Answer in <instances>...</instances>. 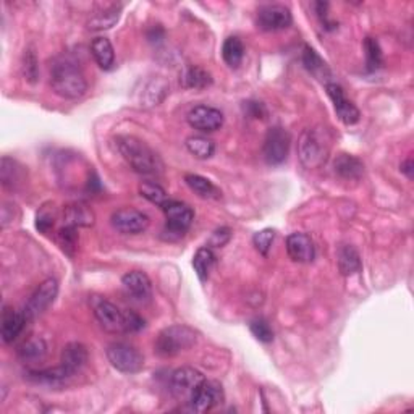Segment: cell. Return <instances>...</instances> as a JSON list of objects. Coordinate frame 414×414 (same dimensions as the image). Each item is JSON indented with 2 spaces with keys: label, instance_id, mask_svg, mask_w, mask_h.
I'll use <instances>...</instances> for the list:
<instances>
[{
  "label": "cell",
  "instance_id": "f35d334b",
  "mask_svg": "<svg viewBox=\"0 0 414 414\" xmlns=\"http://www.w3.org/2000/svg\"><path fill=\"white\" fill-rule=\"evenodd\" d=\"M55 224V215H54V209H49V207H42L41 211L38 212V217H36V229L39 231H42V234H47V231L52 229Z\"/></svg>",
  "mask_w": 414,
  "mask_h": 414
},
{
  "label": "cell",
  "instance_id": "9c48e42d",
  "mask_svg": "<svg viewBox=\"0 0 414 414\" xmlns=\"http://www.w3.org/2000/svg\"><path fill=\"white\" fill-rule=\"evenodd\" d=\"M292 136L282 127L270 128L268 134H265L264 146H263V154L265 162L269 166H280L287 161L288 151H290Z\"/></svg>",
  "mask_w": 414,
  "mask_h": 414
},
{
  "label": "cell",
  "instance_id": "3957f363",
  "mask_svg": "<svg viewBox=\"0 0 414 414\" xmlns=\"http://www.w3.org/2000/svg\"><path fill=\"white\" fill-rule=\"evenodd\" d=\"M330 156V136L326 128H306L298 141V157L306 168H321Z\"/></svg>",
  "mask_w": 414,
  "mask_h": 414
},
{
  "label": "cell",
  "instance_id": "60d3db41",
  "mask_svg": "<svg viewBox=\"0 0 414 414\" xmlns=\"http://www.w3.org/2000/svg\"><path fill=\"white\" fill-rule=\"evenodd\" d=\"M125 316H127V333L143 330L146 322L138 313H134V311H125Z\"/></svg>",
  "mask_w": 414,
  "mask_h": 414
},
{
  "label": "cell",
  "instance_id": "e575fe53",
  "mask_svg": "<svg viewBox=\"0 0 414 414\" xmlns=\"http://www.w3.org/2000/svg\"><path fill=\"white\" fill-rule=\"evenodd\" d=\"M0 175H2V183L5 188L13 190L16 185L20 183L21 175H20V167L13 159L10 157H2V166H0Z\"/></svg>",
  "mask_w": 414,
  "mask_h": 414
},
{
  "label": "cell",
  "instance_id": "7a4b0ae2",
  "mask_svg": "<svg viewBox=\"0 0 414 414\" xmlns=\"http://www.w3.org/2000/svg\"><path fill=\"white\" fill-rule=\"evenodd\" d=\"M50 86L54 93L68 100L83 98L88 91V83L83 71L75 62L60 57L50 67Z\"/></svg>",
  "mask_w": 414,
  "mask_h": 414
},
{
  "label": "cell",
  "instance_id": "b9f144b4",
  "mask_svg": "<svg viewBox=\"0 0 414 414\" xmlns=\"http://www.w3.org/2000/svg\"><path fill=\"white\" fill-rule=\"evenodd\" d=\"M314 7H316V13H317V16H319V20L322 23V28H326V30H333V28L337 26V23L328 18V4L327 2H317V4H314Z\"/></svg>",
  "mask_w": 414,
  "mask_h": 414
},
{
  "label": "cell",
  "instance_id": "6da1fadb",
  "mask_svg": "<svg viewBox=\"0 0 414 414\" xmlns=\"http://www.w3.org/2000/svg\"><path fill=\"white\" fill-rule=\"evenodd\" d=\"M113 146L136 173L161 175L163 172V163L157 152L136 136L118 134L113 138Z\"/></svg>",
  "mask_w": 414,
  "mask_h": 414
},
{
  "label": "cell",
  "instance_id": "ac0fdd59",
  "mask_svg": "<svg viewBox=\"0 0 414 414\" xmlns=\"http://www.w3.org/2000/svg\"><path fill=\"white\" fill-rule=\"evenodd\" d=\"M26 377L34 384L45 385V387H50V389H60L70 382L75 376H73V374L68 371L67 367L60 364L57 367H50V369L30 371Z\"/></svg>",
  "mask_w": 414,
  "mask_h": 414
},
{
  "label": "cell",
  "instance_id": "d6986e66",
  "mask_svg": "<svg viewBox=\"0 0 414 414\" xmlns=\"http://www.w3.org/2000/svg\"><path fill=\"white\" fill-rule=\"evenodd\" d=\"M28 322L26 316L23 314V311H15L10 306H5L2 313V340L4 343H13L16 338L20 337V333L25 328V324Z\"/></svg>",
  "mask_w": 414,
  "mask_h": 414
},
{
  "label": "cell",
  "instance_id": "4fadbf2b",
  "mask_svg": "<svg viewBox=\"0 0 414 414\" xmlns=\"http://www.w3.org/2000/svg\"><path fill=\"white\" fill-rule=\"evenodd\" d=\"M190 127L201 133H214L224 127V113L215 107L196 105L186 115Z\"/></svg>",
  "mask_w": 414,
  "mask_h": 414
},
{
  "label": "cell",
  "instance_id": "f546056e",
  "mask_svg": "<svg viewBox=\"0 0 414 414\" xmlns=\"http://www.w3.org/2000/svg\"><path fill=\"white\" fill-rule=\"evenodd\" d=\"M186 149L191 156H195L196 159H211L215 152V144L212 139L206 138V136H190L186 139Z\"/></svg>",
  "mask_w": 414,
  "mask_h": 414
},
{
  "label": "cell",
  "instance_id": "52a82bcc",
  "mask_svg": "<svg viewBox=\"0 0 414 414\" xmlns=\"http://www.w3.org/2000/svg\"><path fill=\"white\" fill-rule=\"evenodd\" d=\"M206 381L200 372L195 367H178L177 371L172 372V377H170V390H172V395L180 401H185L188 403L191 396L195 395L197 389L201 387V384Z\"/></svg>",
  "mask_w": 414,
  "mask_h": 414
},
{
  "label": "cell",
  "instance_id": "1f68e13d",
  "mask_svg": "<svg viewBox=\"0 0 414 414\" xmlns=\"http://www.w3.org/2000/svg\"><path fill=\"white\" fill-rule=\"evenodd\" d=\"M303 64L306 67V70H308L309 73H313V75L317 76V78L326 76L327 73H328L327 64H326L324 60L321 59L319 54H317L316 50L313 47H311V45H304Z\"/></svg>",
  "mask_w": 414,
  "mask_h": 414
},
{
  "label": "cell",
  "instance_id": "9a60e30c",
  "mask_svg": "<svg viewBox=\"0 0 414 414\" xmlns=\"http://www.w3.org/2000/svg\"><path fill=\"white\" fill-rule=\"evenodd\" d=\"M326 89H327L328 98H330L333 102V109H335L340 120H342L345 125H348V127L350 125L358 123L361 113L358 110V107H356L353 102L345 96L343 88L337 83H327Z\"/></svg>",
  "mask_w": 414,
  "mask_h": 414
},
{
  "label": "cell",
  "instance_id": "5b68a950",
  "mask_svg": "<svg viewBox=\"0 0 414 414\" xmlns=\"http://www.w3.org/2000/svg\"><path fill=\"white\" fill-rule=\"evenodd\" d=\"M161 209L166 214L167 220L166 230H163L167 240H178L190 230L192 220H195V212H192L188 204L167 200Z\"/></svg>",
  "mask_w": 414,
  "mask_h": 414
},
{
  "label": "cell",
  "instance_id": "8992f818",
  "mask_svg": "<svg viewBox=\"0 0 414 414\" xmlns=\"http://www.w3.org/2000/svg\"><path fill=\"white\" fill-rule=\"evenodd\" d=\"M107 360L117 371L123 374H136L144 367V356L133 345L125 342L110 343L105 350Z\"/></svg>",
  "mask_w": 414,
  "mask_h": 414
},
{
  "label": "cell",
  "instance_id": "4316f807",
  "mask_svg": "<svg viewBox=\"0 0 414 414\" xmlns=\"http://www.w3.org/2000/svg\"><path fill=\"white\" fill-rule=\"evenodd\" d=\"M222 57L230 68L240 67L243 59H245V44L241 42V39L236 36L226 38L222 45Z\"/></svg>",
  "mask_w": 414,
  "mask_h": 414
},
{
  "label": "cell",
  "instance_id": "7bdbcfd3",
  "mask_svg": "<svg viewBox=\"0 0 414 414\" xmlns=\"http://www.w3.org/2000/svg\"><path fill=\"white\" fill-rule=\"evenodd\" d=\"M230 236H231L230 229H226V226H222V229H219V230L214 231L211 243L215 248H222V246L226 245V243H229Z\"/></svg>",
  "mask_w": 414,
  "mask_h": 414
},
{
  "label": "cell",
  "instance_id": "8fae6325",
  "mask_svg": "<svg viewBox=\"0 0 414 414\" xmlns=\"http://www.w3.org/2000/svg\"><path fill=\"white\" fill-rule=\"evenodd\" d=\"M112 226L122 235H139L147 230L151 220L147 214L134 207H122L112 214Z\"/></svg>",
  "mask_w": 414,
  "mask_h": 414
},
{
  "label": "cell",
  "instance_id": "603a6c76",
  "mask_svg": "<svg viewBox=\"0 0 414 414\" xmlns=\"http://www.w3.org/2000/svg\"><path fill=\"white\" fill-rule=\"evenodd\" d=\"M120 10L122 7L118 5H109V7H104L98 11H94L88 20V28L91 31H104L109 30L120 18Z\"/></svg>",
  "mask_w": 414,
  "mask_h": 414
},
{
  "label": "cell",
  "instance_id": "7402d4cb",
  "mask_svg": "<svg viewBox=\"0 0 414 414\" xmlns=\"http://www.w3.org/2000/svg\"><path fill=\"white\" fill-rule=\"evenodd\" d=\"M333 172L340 178L345 180H360L364 173V163L358 157L351 154H340L333 162Z\"/></svg>",
  "mask_w": 414,
  "mask_h": 414
},
{
  "label": "cell",
  "instance_id": "4dcf8cb0",
  "mask_svg": "<svg viewBox=\"0 0 414 414\" xmlns=\"http://www.w3.org/2000/svg\"><path fill=\"white\" fill-rule=\"evenodd\" d=\"M212 84L211 73L201 67H190L183 75V86L190 89H204Z\"/></svg>",
  "mask_w": 414,
  "mask_h": 414
},
{
  "label": "cell",
  "instance_id": "83f0119b",
  "mask_svg": "<svg viewBox=\"0 0 414 414\" xmlns=\"http://www.w3.org/2000/svg\"><path fill=\"white\" fill-rule=\"evenodd\" d=\"M362 268L361 258L353 246L345 245L338 251V269L342 275H353Z\"/></svg>",
  "mask_w": 414,
  "mask_h": 414
},
{
  "label": "cell",
  "instance_id": "e0dca14e",
  "mask_svg": "<svg viewBox=\"0 0 414 414\" xmlns=\"http://www.w3.org/2000/svg\"><path fill=\"white\" fill-rule=\"evenodd\" d=\"M122 285L136 301H147L152 297V283L144 272L132 270L122 277Z\"/></svg>",
  "mask_w": 414,
  "mask_h": 414
},
{
  "label": "cell",
  "instance_id": "cb8c5ba5",
  "mask_svg": "<svg viewBox=\"0 0 414 414\" xmlns=\"http://www.w3.org/2000/svg\"><path fill=\"white\" fill-rule=\"evenodd\" d=\"M91 52H93L96 64L102 70L107 71L115 65V50H113V45L107 38H96L91 44Z\"/></svg>",
  "mask_w": 414,
  "mask_h": 414
},
{
  "label": "cell",
  "instance_id": "30bf717a",
  "mask_svg": "<svg viewBox=\"0 0 414 414\" xmlns=\"http://www.w3.org/2000/svg\"><path fill=\"white\" fill-rule=\"evenodd\" d=\"M57 294H59V282L55 279H45L39 283V287L34 290L26 306L23 308V314L26 316L28 322L41 316L55 301Z\"/></svg>",
  "mask_w": 414,
  "mask_h": 414
},
{
  "label": "cell",
  "instance_id": "8d00e7d4",
  "mask_svg": "<svg viewBox=\"0 0 414 414\" xmlns=\"http://www.w3.org/2000/svg\"><path fill=\"white\" fill-rule=\"evenodd\" d=\"M249 330H251L253 335L263 343H270L272 340H274V330H272L269 322L263 319V317H258V319L251 321V324H249Z\"/></svg>",
  "mask_w": 414,
  "mask_h": 414
},
{
  "label": "cell",
  "instance_id": "74e56055",
  "mask_svg": "<svg viewBox=\"0 0 414 414\" xmlns=\"http://www.w3.org/2000/svg\"><path fill=\"white\" fill-rule=\"evenodd\" d=\"M274 240H275V230L264 229V230L258 231V234H254L253 245L260 254H263V256H268Z\"/></svg>",
  "mask_w": 414,
  "mask_h": 414
},
{
  "label": "cell",
  "instance_id": "836d02e7",
  "mask_svg": "<svg viewBox=\"0 0 414 414\" xmlns=\"http://www.w3.org/2000/svg\"><path fill=\"white\" fill-rule=\"evenodd\" d=\"M139 195L159 207H162L168 200L167 191L163 190L161 185L156 183V181H143V183L139 185Z\"/></svg>",
  "mask_w": 414,
  "mask_h": 414
},
{
  "label": "cell",
  "instance_id": "7c38bea8",
  "mask_svg": "<svg viewBox=\"0 0 414 414\" xmlns=\"http://www.w3.org/2000/svg\"><path fill=\"white\" fill-rule=\"evenodd\" d=\"M224 401V390L222 385L214 381H204L201 387L196 390L195 395L188 401V410L192 413H207L214 406Z\"/></svg>",
  "mask_w": 414,
  "mask_h": 414
},
{
  "label": "cell",
  "instance_id": "ba28073f",
  "mask_svg": "<svg viewBox=\"0 0 414 414\" xmlns=\"http://www.w3.org/2000/svg\"><path fill=\"white\" fill-rule=\"evenodd\" d=\"M93 311L102 328L110 333H127V316L118 306L110 303L109 299L94 298Z\"/></svg>",
  "mask_w": 414,
  "mask_h": 414
},
{
  "label": "cell",
  "instance_id": "d4e9b609",
  "mask_svg": "<svg viewBox=\"0 0 414 414\" xmlns=\"http://www.w3.org/2000/svg\"><path fill=\"white\" fill-rule=\"evenodd\" d=\"M185 181L190 186V190L195 191L202 200H220L222 197V192H220L217 186L211 180L201 177V175L188 173L185 175Z\"/></svg>",
  "mask_w": 414,
  "mask_h": 414
},
{
  "label": "cell",
  "instance_id": "277c9868",
  "mask_svg": "<svg viewBox=\"0 0 414 414\" xmlns=\"http://www.w3.org/2000/svg\"><path fill=\"white\" fill-rule=\"evenodd\" d=\"M197 342V333L188 326H170L159 333L156 338V353L162 358H173L183 351H188Z\"/></svg>",
  "mask_w": 414,
  "mask_h": 414
},
{
  "label": "cell",
  "instance_id": "2e32d148",
  "mask_svg": "<svg viewBox=\"0 0 414 414\" xmlns=\"http://www.w3.org/2000/svg\"><path fill=\"white\" fill-rule=\"evenodd\" d=\"M287 253L298 264H309L316 258V246L309 235L292 234L287 238Z\"/></svg>",
  "mask_w": 414,
  "mask_h": 414
},
{
  "label": "cell",
  "instance_id": "ee69618b",
  "mask_svg": "<svg viewBox=\"0 0 414 414\" xmlns=\"http://www.w3.org/2000/svg\"><path fill=\"white\" fill-rule=\"evenodd\" d=\"M400 170L403 172L408 178H413V173H414V163H413V157H408L406 161L401 162Z\"/></svg>",
  "mask_w": 414,
  "mask_h": 414
},
{
  "label": "cell",
  "instance_id": "484cf974",
  "mask_svg": "<svg viewBox=\"0 0 414 414\" xmlns=\"http://www.w3.org/2000/svg\"><path fill=\"white\" fill-rule=\"evenodd\" d=\"M45 355H47V345L39 337L30 338L18 350L20 360L23 362H28V364H38V362L44 361Z\"/></svg>",
  "mask_w": 414,
  "mask_h": 414
},
{
  "label": "cell",
  "instance_id": "ab89813d",
  "mask_svg": "<svg viewBox=\"0 0 414 414\" xmlns=\"http://www.w3.org/2000/svg\"><path fill=\"white\" fill-rule=\"evenodd\" d=\"M23 71H25V76L30 83H36L38 79V60L36 55L31 50H28L25 55V62H23Z\"/></svg>",
  "mask_w": 414,
  "mask_h": 414
},
{
  "label": "cell",
  "instance_id": "f1b7e54d",
  "mask_svg": "<svg viewBox=\"0 0 414 414\" xmlns=\"http://www.w3.org/2000/svg\"><path fill=\"white\" fill-rule=\"evenodd\" d=\"M215 264V254L211 248L204 246L200 248L192 258V268H195V272L200 277L201 282H206L211 275V270Z\"/></svg>",
  "mask_w": 414,
  "mask_h": 414
},
{
  "label": "cell",
  "instance_id": "d590c367",
  "mask_svg": "<svg viewBox=\"0 0 414 414\" xmlns=\"http://www.w3.org/2000/svg\"><path fill=\"white\" fill-rule=\"evenodd\" d=\"M57 243H59L62 251L68 254V256L70 258L75 256V251L78 246V234H76L75 226L64 225V229H60L59 234H57Z\"/></svg>",
  "mask_w": 414,
  "mask_h": 414
},
{
  "label": "cell",
  "instance_id": "ffe728a7",
  "mask_svg": "<svg viewBox=\"0 0 414 414\" xmlns=\"http://www.w3.org/2000/svg\"><path fill=\"white\" fill-rule=\"evenodd\" d=\"M96 222V214L88 204L71 202L64 207V225L67 226H93Z\"/></svg>",
  "mask_w": 414,
  "mask_h": 414
},
{
  "label": "cell",
  "instance_id": "d6a6232c",
  "mask_svg": "<svg viewBox=\"0 0 414 414\" xmlns=\"http://www.w3.org/2000/svg\"><path fill=\"white\" fill-rule=\"evenodd\" d=\"M364 50H366V68L367 71H377L384 65L382 49L379 45L377 39L366 38L364 39Z\"/></svg>",
  "mask_w": 414,
  "mask_h": 414
},
{
  "label": "cell",
  "instance_id": "5bb4252c",
  "mask_svg": "<svg viewBox=\"0 0 414 414\" xmlns=\"http://www.w3.org/2000/svg\"><path fill=\"white\" fill-rule=\"evenodd\" d=\"M292 11L285 5L268 4L258 10V26L263 31H280L292 25Z\"/></svg>",
  "mask_w": 414,
  "mask_h": 414
},
{
  "label": "cell",
  "instance_id": "44dd1931",
  "mask_svg": "<svg viewBox=\"0 0 414 414\" xmlns=\"http://www.w3.org/2000/svg\"><path fill=\"white\" fill-rule=\"evenodd\" d=\"M88 360H89V353L86 347L78 342L68 343L67 347L62 350V360H60L62 366L67 367L73 376H76V374L88 364Z\"/></svg>",
  "mask_w": 414,
  "mask_h": 414
}]
</instances>
